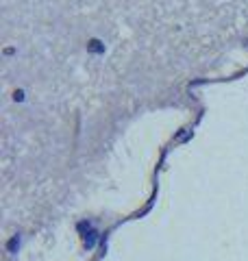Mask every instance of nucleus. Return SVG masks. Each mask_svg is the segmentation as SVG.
Instances as JSON below:
<instances>
[{
	"mask_svg": "<svg viewBox=\"0 0 248 261\" xmlns=\"http://www.w3.org/2000/svg\"><path fill=\"white\" fill-rule=\"evenodd\" d=\"M20 244H22V238L20 235H13V238L7 242V252H9V255H15V252L20 250Z\"/></svg>",
	"mask_w": 248,
	"mask_h": 261,
	"instance_id": "nucleus-1",
	"label": "nucleus"
},
{
	"mask_svg": "<svg viewBox=\"0 0 248 261\" xmlns=\"http://www.w3.org/2000/svg\"><path fill=\"white\" fill-rule=\"evenodd\" d=\"M96 235H98L96 231H89V233H87V238H85V246H87V248H94V244H96Z\"/></svg>",
	"mask_w": 248,
	"mask_h": 261,
	"instance_id": "nucleus-2",
	"label": "nucleus"
}]
</instances>
